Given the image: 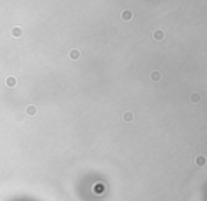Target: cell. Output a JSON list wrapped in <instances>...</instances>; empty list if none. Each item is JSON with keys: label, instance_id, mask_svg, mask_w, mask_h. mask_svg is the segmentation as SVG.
Masks as SVG:
<instances>
[{"label": "cell", "instance_id": "cell-2", "mask_svg": "<svg viewBox=\"0 0 207 201\" xmlns=\"http://www.w3.org/2000/svg\"><path fill=\"white\" fill-rule=\"evenodd\" d=\"M189 99H190V101H192L193 104H197V103L201 100V96H200V94H199V93H196V91H194V93H192V94H190V97H189Z\"/></svg>", "mask_w": 207, "mask_h": 201}, {"label": "cell", "instance_id": "cell-7", "mask_svg": "<svg viewBox=\"0 0 207 201\" xmlns=\"http://www.w3.org/2000/svg\"><path fill=\"white\" fill-rule=\"evenodd\" d=\"M14 85H16V79L14 77H13V79L9 77V79H7V86H14Z\"/></svg>", "mask_w": 207, "mask_h": 201}, {"label": "cell", "instance_id": "cell-6", "mask_svg": "<svg viewBox=\"0 0 207 201\" xmlns=\"http://www.w3.org/2000/svg\"><path fill=\"white\" fill-rule=\"evenodd\" d=\"M123 18H124V21H130L131 18H133V13H131V12H124V13H123Z\"/></svg>", "mask_w": 207, "mask_h": 201}, {"label": "cell", "instance_id": "cell-4", "mask_svg": "<svg viewBox=\"0 0 207 201\" xmlns=\"http://www.w3.org/2000/svg\"><path fill=\"white\" fill-rule=\"evenodd\" d=\"M154 38H155L156 41H161L165 38V32L162 31V30H156L155 32H154Z\"/></svg>", "mask_w": 207, "mask_h": 201}, {"label": "cell", "instance_id": "cell-5", "mask_svg": "<svg viewBox=\"0 0 207 201\" xmlns=\"http://www.w3.org/2000/svg\"><path fill=\"white\" fill-rule=\"evenodd\" d=\"M151 80H154V82L161 80V72H159V71H154L152 73H151Z\"/></svg>", "mask_w": 207, "mask_h": 201}, {"label": "cell", "instance_id": "cell-1", "mask_svg": "<svg viewBox=\"0 0 207 201\" xmlns=\"http://www.w3.org/2000/svg\"><path fill=\"white\" fill-rule=\"evenodd\" d=\"M194 163H196V166H199V167H203V166H206V163H207V159H206V156H203V155L197 156V158L194 159Z\"/></svg>", "mask_w": 207, "mask_h": 201}, {"label": "cell", "instance_id": "cell-3", "mask_svg": "<svg viewBox=\"0 0 207 201\" xmlns=\"http://www.w3.org/2000/svg\"><path fill=\"white\" fill-rule=\"evenodd\" d=\"M123 120H124L125 122H131L134 120V114L131 113V111H125V113L123 114Z\"/></svg>", "mask_w": 207, "mask_h": 201}]
</instances>
